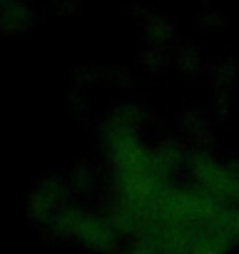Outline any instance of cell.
Wrapping results in <instances>:
<instances>
[{"instance_id": "cell-3", "label": "cell", "mask_w": 239, "mask_h": 254, "mask_svg": "<svg viewBox=\"0 0 239 254\" xmlns=\"http://www.w3.org/2000/svg\"><path fill=\"white\" fill-rule=\"evenodd\" d=\"M130 254H155V252H147V249H135V252H130Z\"/></svg>"}, {"instance_id": "cell-2", "label": "cell", "mask_w": 239, "mask_h": 254, "mask_svg": "<svg viewBox=\"0 0 239 254\" xmlns=\"http://www.w3.org/2000/svg\"><path fill=\"white\" fill-rule=\"evenodd\" d=\"M197 175L202 177L204 187L214 194H234L237 192L234 177L212 160H197Z\"/></svg>"}, {"instance_id": "cell-1", "label": "cell", "mask_w": 239, "mask_h": 254, "mask_svg": "<svg viewBox=\"0 0 239 254\" xmlns=\"http://www.w3.org/2000/svg\"><path fill=\"white\" fill-rule=\"evenodd\" d=\"M65 227H67L80 242H85L90 249H107L110 242H112V237H110V232L105 229V224L97 222V219L90 217V214H67V217H65Z\"/></svg>"}]
</instances>
